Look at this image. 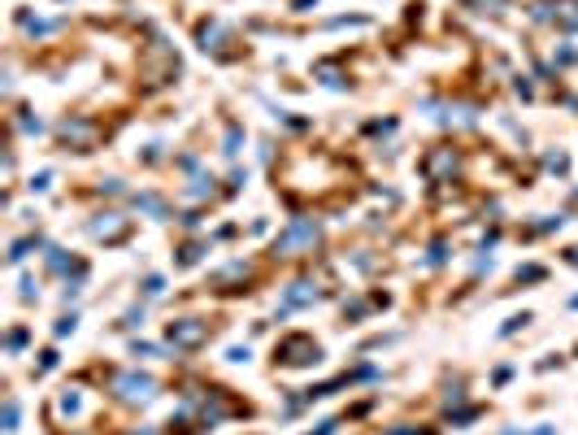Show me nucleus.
Segmentation results:
<instances>
[{"label": "nucleus", "instance_id": "obj_1", "mask_svg": "<svg viewBox=\"0 0 578 435\" xmlns=\"http://www.w3.org/2000/svg\"><path fill=\"white\" fill-rule=\"evenodd\" d=\"M201 340H205V322H196V318H183V322L170 327V344L174 348H196Z\"/></svg>", "mask_w": 578, "mask_h": 435}, {"label": "nucleus", "instance_id": "obj_2", "mask_svg": "<svg viewBox=\"0 0 578 435\" xmlns=\"http://www.w3.org/2000/svg\"><path fill=\"white\" fill-rule=\"evenodd\" d=\"M283 361H291V366L318 361V344H313V340H305V335H291V340L283 344Z\"/></svg>", "mask_w": 578, "mask_h": 435}, {"label": "nucleus", "instance_id": "obj_3", "mask_svg": "<svg viewBox=\"0 0 578 435\" xmlns=\"http://www.w3.org/2000/svg\"><path fill=\"white\" fill-rule=\"evenodd\" d=\"M118 388H122L126 400H148V396H153V379H144V375H122Z\"/></svg>", "mask_w": 578, "mask_h": 435}, {"label": "nucleus", "instance_id": "obj_4", "mask_svg": "<svg viewBox=\"0 0 578 435\" xmlns=\"http://www.w3.org/2000/svg\"><path fill=\"white\" fill-rule=\"evenodd\" d=\"M305 239H318V227H313V222H300V227H291L283 239H278V244L291 248V244H305Z\"/></svg>", "mask_w": 578, "mask_h": 435}]
</instances>
